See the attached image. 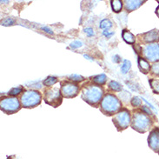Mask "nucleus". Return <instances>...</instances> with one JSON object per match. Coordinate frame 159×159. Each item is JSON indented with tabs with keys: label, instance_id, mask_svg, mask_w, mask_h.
<instances>
[{
	"label": "nucleus",
	"instance_id": "obj_1",
	"mask_svg": "<svg viewBox=\"0 0 159 159\" xmlns=\"http://www.w3.org/2000/svg\"><path fill=\"white\" fill-rule=\"evenodd\" d=\"M103 96V89L101 86L88 83L82 87V99L90 106L98 107L101 103Z\"/></svg>",
	"mask_w": 159,
	"mask_h": 159
},
{
	"label": "nucleus",
	"instance_id": "obj_2",
	"mask_svg": "<svg viewBox=\"0 0 159 159\" xmlns=\"http://www.w3.org/2000/svg\"><path fill=\"white\" fill-rule=\"evenodd\" d=\"M122 109V103L114 94L107 93L100 103V111L105 116H114Z\"/></svg>",
	"mask_w": 159,
	"mask_h": 159
},
{
	"label": "nucleus",
	"instance_id": "obj_3",
	"mask_svg": "<svg viewBox=\"0 0 159 159\" xmlns=\"http://www.w3.org/2000/svg\"><path fill=\"white\" fill-rule=\"evenodd\" d=\"M152 125L150 116L143 113V111H134L133 115L131 116V123L130 126L135 130H137L139 133H145L151 129Z\"/></svg>",
	"mask_w": 159,
	"mask_h": 159
},
{
	"label": "nucleus",
	"instance_id": "obj_4",
	"mask_svg": "<svg viewBox=\"0 0 159 159\" xmlns=\"http://www.w3.org/2000/svg\"><path fill=\"white\" fill-rule=\"evenodd\" d=\"M42 101V94L39 90H27L24 91V93L20 97L22 107L25 109H32L40 104Z\"/></svg>",
	"mask_w": 159,
	"mask_h": 159
},
{
	"label": "nucleus",
	"instance_id": "obj_5",
	"mask_svg": "<svg viewBox=\"0 0 159 159\" xmlns=\"http://www.w3.org/2000/svg\"><path fill=\"white\" fill-rule=\"evenodd\" d=\"M112 122L116 126L118 131H123L128 128L131 123V115L128 109L122 108L119 111L116 113L112 117Z\"/></svg>",
	"mask_w": 159,
	"mask_h": 159
},
{
	"label": "nucleus",
	"instance_id": "obj_6",
	"mask_svg": "<svg viewBox=\"0 0 159 159\" xmlns=\"http://www.w3.org/2000/svg\"><path fill=\"white\" fill-rule=\"evenodd\" d=\"M22 108V104L20 100L16 97H3L0 102V109L1 111L7 114L11 115L17 112Z\"/></svg>",
	"mask_w": 159,
	"mask_h": 159
},
{
	"label": "nucleus",
	"instance_id": "obj_7",
	"mask_svg": "<svg viewBox=\"0 0 159 159\" xmlns=\"http://www.w3.org/2000/svg\"><path fill=\"white\" fill-rule=\"evenodd\" d=\"M43 100L52 107H58L63 101V96L61 94L60 89L57 87H51L45 89L43 92Z\"/></svg>",
	"mask_w": 159,
	"mask_h": 159
},
{
	"label": "nucleus",
	"instance_id": "obj_8",
	"mask_svg": "<svg viewBox=\"0 0 159 159\" xmlns=\"http://www.w3.org/2000/svg\"><path fill=\"white\" fill-rule=\"evenodd\" d=\"M143 57L148 62L157 63L159 62V44L157 43H148L142 47Z\"/></svg>",
	"mask_w": 159,
	"mask_h": 159
},
{
	"label": "nucleus",
	"instance_id": "obj_9",
	"mask_svg": "<svg viewBox=\"0 0 159 159\" xmlns=\"http://www.w3.org/2000/svg\"><path fill=\"white\" fill-rule=\"evenodd\" d=\"M79 85L76 83L70 81L61 82L60 91L63 98H73L79 93Z\"/></svg>",
	"mask_w": 159,
	"mask_h": 159
},
{
	"label": "nucleus",
	"instance_id": "obj_10",
	"mask_svg": "<svg viewBox=\"0 0 159 159\" xmlns=\"http://www.w3.org/2000/svg\"><path fill=\"white\" fill-rule=\"evenodd\" d=\"M148 144L153 151L159 153V128L156 127L150 132L148 137Z\"/></svg>",
	"mask_w": 159,
	"mask_h": 159
},
{
	"label": "nucleus",
	"instance_id": "obj_11",
	"mask_svg": "<svg viewBox=\"0 0 159 159\" xmlns=\"http://www.w3.org/2000/svg\"><path fill=\"white\" fill-rule=\"evenodd\" d=\"M142 37L143 41L147 44L157 43L159 41V30L157 29H153L146 33H143Z\"/></svg>",
	"mask_w": 159,
	"mask_h": 159
},
{
	"label": "nucleus",
	"instance_id": "obj_12",
	"mask_svg": "<svg viewBox=\"0 0 159 159\" xmlns=\"http://www.w3.org/2000/svg\"><path fill=\"white\" fill-rule=\"evenodd\" d=\"M144 2L145 1H142V0H125L124 1V4H125V10L128 12H130L139 8Z\"/></svg>",
	"mask_w": 159,
	"mask_h": 159
},
{
	"label": "nucleus",
	"instance_id": "obj_13",
	"mask_svg": "<svg viewBox=\"0 0 159 159\" xmlns=\"http://www.w3.org/2000/svg\"><path fill=\"white\" fill-rule=\"evenodd\" d=\"M138 68L140 70V71L143 74L149 73V71L151 70V65L149 64V62L145 60L142 57H138Z\"/></svg>",
	"mask_w": 159,
	"mask_h": 159
},
{
	"label": "nucleus",
	"instance_id": "obj_14",
	"mask_svg": "<svg viewBox=\"0 0 159 159\" xmlns=\"http://www.w3.org/2000/svg\"><path fill=\"white\" fill-rule=\"evenodd\" d=\"M122 38L125 40V43H129V44H134L136 42L135 36L127 29H124L122 30Z\"/></svg>",
	"mask_w": 159,
	"mask_h": 159
},
{
	"label": "nucleus",
	"instance_id": "obj_15",
	"mask_svg": "<svg viewBox=\"0 0 159 159\" xmlns=\"http://www.w3.org/2000/svg\"><path fill=\"white\" fill-rule=\"evenodd\" d=\"M91 81L93 82L94 84H97V85H103L107 81V76L105 74H99V75H97L93 78H91Z\"/></svg>",
	"mask_w": 159,
	"mask_h": 159
},
{
	"label": "nucleus",
	"instance_id": "obj_16",
	"mask_svg": "<svg viewBox=\"0 0 159 159\" xmlns=\"http://www.w3.org/2000/svg\"><path fill=\"white\" fill-rule=\"evenodd\" d=\"M123 4L124 1L121 0H111V9L114 12L118 13L120 12L123 8Z\"/></svg>",
	"mask_w": 159,
	"mask_h": 159
},
{
	"label": "nucleus",
	"instance_id": "obj_17",
	"mask_svg": "<svg viewBox=\"0 0 159 159\" xmlns=\"http://www.w3.org/2000/svg\"><path fill=\"white\" fill-rule=\"evenodd\" d=\"M58 81V79L56 78V77H53V76H48L47 78L45 79H43V84L44 86H46L48 88H51L52 86H53L54 84H56L57 83Z\"/></svg>",
	"mask_w": 159,
	"mask_h": 159
},
{
	"label": "nucleus",
	"instance_id": "obj_18",
	"mask_svg": "<svg viewBox=\"0 0 159 159\" xmlns=\"http://www.w3.org/2000/svg\"><path fill=\"white\" fill-rule=\"evenodd\" d=\"M108 88L112 91H115V92H120L123 89L120 84L118 82L114 81V80H112L108 84Z\"/></svg>",
	"mask_w": 159,
	"mask_h": 159
},
{
	"label": "nucleus",
	"instance_id": "obj_19",
	"mask_svg": "<svg viewBox=\"0 0 159 159\" xmlns=\"http://www.w3.org/2000/svg\"><path fill=\"white\" fill-rule=\"evenodd\" d=\"M112 22L109 19V18H104L103 19L102 21L100 22V24H99V28H101V29H103V30H109V29H111L112 27Z\"/></svg>",
	"mask_w": 159,
	"mask_h": 159
},
{
	"label": "nucleus",
	"instance_id": "obj_20",
	"mask_svg": "<svg viewBox=\"0 0 159 159\" xmlns=\"http://www.w3.org/2000/svg\"><path fill=\"white\" fill-rule=\"evenodd\" d=\"M149 84L151 85V88L153 90V92L156 94H159V80L158 79H150Z\"/></svg>",
	"mask_w": 159,
	"mask_h": 159
},
{
	"label": "nucleus",
	"instance_id": "obj_21",
	"mask_svg": "<svg viewBox=\"0 0 159 159\" xmlns=\"http://www.w3.org/2000/svg\"><path fill=\"white\" fill-rule=\"evenodd\" d=\"M23 91H25V89H24L23 86L14 87V88H12L11 90L9 91L8 95L11 96V97H16L17 98V96H18L20 93H22Z\"/></svg>",
	"mask_w": 159,
	"mask_h": 159
},
{
	"label": "nucleus",
	"instance_id": "obj_22",
	"mask_svg": "<svg viewBox=\"0 0 159 159\" xmlns=\"http://www.w3.org/2000/svg\"><path fill=\"white\" fill-rule=\"evenodd\" d=\"M68 79H69V81L73 82V83H76V84L81 83V82L85 80V78H84L83 76L78 75V74H71V75H70L69 77H68Z\"/></svg>",
	"mask_w": 159,
	"mask_h": 159
},
{
	"label": "nucleus",
	"instance_id": "obj_23",
	"mask_svg": "<svg viewBox=\"0 0 159 159\" xmlns=\"http://www.w3.org/2000/svg\"><path fill=\"white\" fill-rule=\"evenodd\" d=\"M130 68H131V63H130V61L125 59L123 65H121V72L123 74L128 73V71L130 70Z\"/></svg>",
	"mask_w": 159,
	"mask_h": 159
},
{
	"label": "nucleus",
	"instance_id": "obj_24",
	"mask_svg": "<svg viewBox=\"0 0 159 159\" xmlns=\"http://www.w3.org/2000/svg\"><path fill=\"white\" fill-rule=\"evenodd\" d=\"M130 103L133 107H138V106H141L142 104V100L140 98L138 97H133L131 100H130Z\"/></svg>",
	"mask_w": 159,
	"mask_h": 159
},
{
	"label": "nucleus",
	"instance_id": "obj_25",
	"mask_svg": "<svg viewBox=\"0 0 159 159\" xmlns=\"http://www.w3.org/2000/svg\"><path fill=\"white\" fill-rule=\"evenodd\" d=\"M14 23H15V20L13 18H11V17H6V18H4V20L1 21V25L4 26H10L12 25Z\"/></svg>",
	"mask_w": 159,
	"mask_h": 159
},
{
	"label": "nucleus",
	"instance_id": "obj_26",
	"mask_svg": "<svg viewBox=\"0 0 159 159\" xmlns=\"http://www.w3.org/2000/svg\"><path fill=\"white\" fill-rule=\"evenodd\" d=\"M151 72L153 75H155L157 77H159V62L153 64L151 66Z\"/></svg>",
	"mask_w": 159,
	"mask_h": 159
},
{
	"label": "nucleus",
	"instance_id": "obj_27",
	"mask_svg": "<svg viewBox=\"0 0 159 159\" xmlns=\"http://www.w3.org/2000/svg\"><path fill=\"white\" fill-rule=\"evenodd\" d=\"M83 46V43H82L81 41H79V40H76V41H74L72 43L70 44V47L71 48V49H78V48H80Z\"/></svg>",
	"mask_w": 159,
	"mask_h": 159
},
{
	"label": "nucleus",
	"instance_id": "obj_28",
	"mask_svg": "<svg viewBox=\"0 0 159 159\" xmlns=\"http://www.w3.org/2000/svg\"><path fill=\"white\" fill-rule=\"evenodd\" d=\"M84 32L85 33L88 37H93L95 35L94 30L92 29V28H90V27H86L84 29Z\"/></svg>",
	"mask_w": 159,
	"mask_h": 159
},
{
	"label": "nucleus",
	"instance_id": "obj_29",
	"mask_svg": "<svg viewBox=\"0 0 159 159\" xmlns=\"http://www.w3.org/2000/svg\"><path fill=\"white\" fill-rule=\"evenodd\" d=\"M142 111L143 112V113H145V114H147L148 116H152L153 115V113H152V111H151V109H149V107H147V106H142Z\"/></svg>",
	"mask_w": 159,
	"mask_h": 159
},
{
	"label": "nucleus",
	"instance_id": "obj_30",
	"mask_svg": "<svg viewBox=\"0 0 159 159\" xmlns=\"http://www.w3.org/2000/svg\"><path fill=\"white\" fill-rule=\"evenodd\" d=\"M115 34V32H110L108 30H105L103 31V35L105 37V38H107V39H110V38H111L113 35Z\"/></svg>",
	"mask_w": 159,
	"mask_h": 159
},
{
	"label": "nucleus",
	"instance_id": "obj_31",
	"mask_svg": "<svg viewBox=\"0 0 159 159\" xmlns=\"http://www.w3.org/2000/svg\"><path fill=\"white\" fill-rule=\"evenodd\" d=\"M42 30H43V31H45V32H47V33H49V34L51 35H53V31H52L49 27H47V26H43L42 28H41Z\"/></svg>",
	"mask_w": 159,
	"mask_h": 159
},
{
	"label": "nucleus",
	"instance_id": "obj_32",
	"mask_svg": "<svg viewBox=\"0 0 159 159\" xmlns=\"http://www.w3.org/2000/svg\"><path fill=\"white\" fill-rule=\"evenodd\" d=\"M113 59V62L114 63H116V64H118V63H120L121 61V57L118 55H115V56H113V57H112Z\"/></svg>",
	"mask_w": 159,
	"mask_h": 159
},
{
	"label": "nucleus",
	"instance_id": "obj_33",
	"mask_svg": "<svg viewBox=\"0 0 159 159\" xmlns=\"http://www.w3.org/2000/svg\"><path fill=\"white\" fill-rule=\"evenodd\" d=\"M84 57H85V58H87V59H89V60H90V61H93V59H92V58H91V57H90L88 56V55H85V54H84Z\"/></svg>",
	"mask_w": 159,
	"mask_h": 159
},
{
	"label": "nucleus",
	"instance_id": "obj_34",
	"mask_svg": "<svg viewBox=\"0 0 159 159\" xmlns=\"http://www.w3.org/2000/svg\"><path fill=\"white\" fill-rule=\"evenodd\" d=\"M156 13H157V17H159V6L157 8V10H156Z\"/></svg>",
	"mask_w": 159,
	"mask_h": 159
},
{
	"label": "nucleus",
	"instance_id": "obj_35",
	"mask_svg": "<svg viewBox=\"0 0 159 159\" xmlns=\"http://www.w3.org/2000/svg\"><path fill=\"white\" fill-rule=\"evenodd\" d=\"M158 3H159V1H158Z\"/></svg>",
	"mask_w": 159,
	"mask_h": 159
}]
</instances>
